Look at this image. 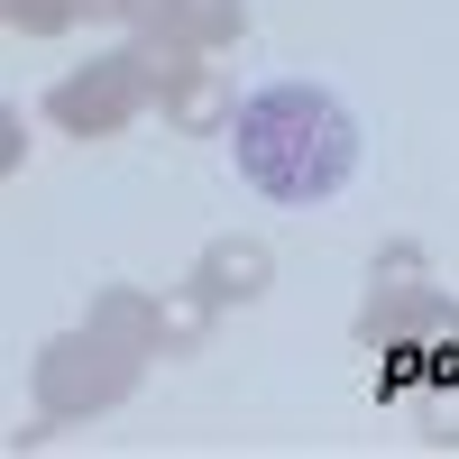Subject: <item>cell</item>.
I'll use <instances>...</instances> for the list:
<instances>
[{
  "instance_id": "obj_1",
  "label": "cell",
  "mask_w": 459,
  "mask_h": 459,
  "mask_svg": "<svg viewBox=\"0 0 459 459\" xmlns=\"http://www.w3.org/2000/svg\"><path fill=\"white\" fill-rule=\"evenodd\" d=\"M230 157L266 203L313 212L359 175V120L331 83L285 74V83H257L248 101H230Z\"/></svg>"
},
{
  "instance_id": "obj_2",
  "label": "cell",
  "mask_w": 459,
  "mask_h": 459,
  "mask_svg": "<svg viewBox=\"0 0 459 459\" xmlns=\"http://www.w3.org/2000/svg\"><path fill=\"white\" fill-rule=\"evenodd\" d=\"M138 377H147V359L138 350H120L110 331H56L47 350L28 359V386H37V413L47 423H92V413H110V404H129L138 395Z\"/></svg>"
},
{
  "instance_id": "obj_3",
  "label": "cell",
  "mask_w": 459,
  "mask_h": 459,
  "mask_svg": "<svg viewBox=\"0 0 459 459\" xmlns=\"http://www.w3.org/2000/svg\"><path fill=\"white\" fill-rule=\"evenodd\" d=\"M138 110H147V56H138V37H129V47L74 65L65 83L47 92V129L56 138H120Z\"/></svg>"
},
{
  "instance_id": "obj_4",
  "label": "cell",
  "mask_w": 459,
  "mask_h": 459,
  "mask_svg": "<svg viewBox=\"0 0 459 459\" xmlns=\"http://www.w3.org/2000/svg\"><path fill=\"white\" fill-rule=\"evenodd\" d=\"M138 56H147V101L184 138H221L230 129V65H212L203 47H166V37H138Z\"/></svg>"
},
{
  "instance_id": "obj_5",
  "label": "cell",
  "mask_w": 459,
  "mask_h": 459,
  "mask_svg": "<svg viewBox=\"0 0 459 459\" xmlns=\"http://www.w3.org/2000/svg\"><path fill=\"white\" fill-rule=\"evenodd\" d=\"M359 350H423V340H459V294L432 276H404V285H368L359 303Z\"/></svg>"
},
{
  "instance_id": "obj_6",
  "label": "cell",
  "mask_w": 459,
  "mask_h": 459,
  "mask_svg": "<svg viewBox=\"0 0 459 459\" xmlns=\"http://www.w3.org/2000/svg\"><path fill=\"white\" fill-rule=\"evenodd\" d=\"M138 37H166V47H203V56H230L248 37V0H138Z\"/></svg>"
},
{
  "instance_id": "obj_7",
  "label": "cell",
  "mask_w": 459,
  "mask_h": 459,
  "mask_svg": "<svg viewBox=\"0 0 459 459\" xmlns=\"http://www.w3.org/2000/svg\"><path fill=\"white\" fill-rule=\"evenodd\" d=\"M184 285H203L221 313H230V303H257L266 285H276V248L248 239V230H221V239L194 257V276H184Z\"/></svg>"
},
{
  "instance_id": "obj_8",
  "label": "cell",
  "mask_w": 459,
  "mask_h": 459,
  "mask_svg": "<svg viewBox=\"0 0 459 459\" xmlns=\"http://www.w3.org/2000/svg\"><path fill=\"white\" fill-rule=\"evenodd\" d=\"M212 322H221V303L203 285H166L157 294V359H203L212 350Z\"/></svg>"
},
{
  "instance_id": "obj_9",
  "label": "cell",
  "mask_w": 459,
  "mask_h": 459,
  "mask_svg": "<svg viewBox=\"0 0 459 459\" xmlns=\"http://www.w3.org/2000/svg\"><path fill=\"white\" fill-rule=\"evenodd\" d=\"M83 322H92V331H110V340H120V350L157 359V294H147V285H101Z\"/></svg>"
},
{
  "instance_id": "obj_10",
  "label": "cell",
  "mask_w": 459,
  "mask_h": 459,
  "mask_svg": "<svg viewBox=\"0 0 459 459\" xmlns=\"http://www.w3.org/2000/svg\"><path fill=\"white\" fill-rule=\"evenodd\" d=\"M74 19H83L74 0H10V28H19V37H65Z\"/></svg>"
},
{
  "instance_id": "obj_11",
  "label": "cell",
  "mask_w": 459,
  "mask_h": 459,
  "mask_svg": "<svg viewBox=\"0 0 459 459\" xmlns=\"http://www.w3.org/2000/svg\"><path fill=\"white\" fill-rule=\"evenodd\" d=\"M404 413H413V423H423V441H432V450H459V395H432V404L413 395Z\"/></svg>"
},
{
  "instance_id": "obj_12",
  "label": "cell",
  "mask_w": 459,
  "mask_h": 459,
  "mask_svg": "<svg viewBox=\"0 0 459 459\" xmlns=\"http://www.w3.org/2000/svg\"><path fill=\"white\" fill-rule=\"evenodd\" d=\"M404 276H432V257L413 248V239H395V248H377V257H368V285H404Z\"/></svg>"
},
{
  "instance_id": "obj_13",
  "label": "cell",
  "mask_w": 459,
  "mask_h": 459,
  "mask_svg": "<svg viewBox=\"0 0 459 459\" xmlns=\"http://www.w3.org/2000/svg\"><path fill=\"white\" fill-rule=\"evenodd\" d=\"M19 166H28V120H19V101H0V184Z\"/></svg>"
},
{
  "instance_id": "obj_14",
  "label": "cell",
  "mask_w": 459,
  "mask_h": 459,
  "mask_svg": "<svg viewBox=\"0 0 459 459\" xmlns=\"http://www.w3.org/2000/svg\"><path fill=\"white\" fill-rule=\"evenodd\" d=\"M74 10H83V19H110V28H129V19H138V0H74Z\"/></svg>"
},
{
  "instance_id": "obj_15",
  "label": "cell",
  "mask_w": 459,
  "mask_h": 459,
  "mask_svg": "<svg viewBox=\"0 0 459 459\" xmlns=\"http://www.w3.org/2000/svg\"><path fill=\"white\" fill-rule=\"evenodd\" d=\"M0 28H10V0H0Z\"/></svg>"
}]
</instances>
